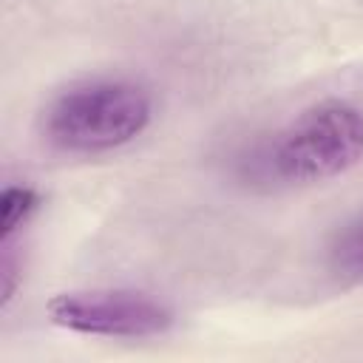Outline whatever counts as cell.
<instances>
[{
  "mask_svg": "<svg viewBox=\"0 0 363 363\" xmlns=\"http://www.w3.org/2000/svg\"><path fill=\"white\" fill-rule=\"evenodd\" d=\"M40 196L31 187H6L0 196V241H11L14 230L37 210Z\"/></svg>",
  "mask_w": 363,
  "mask_h": 363,
  "instance_id": "5b68a950",
  "label": "cell"
},
{
  "mask_svg": "<svg viewBox=\"0 0 363 363\" xmlns=\"http://www.w3.org/2000/svg\"><path fill=\"white\" fill-rule=\"evenodd\" d=\"M14 286H17V258L9 250V244H3V301L14 295Z\"/></svg>",
  "mask_w": 363,
  "mask_h": 363,
  "instance_id": "8992f818",
  "label": "cell"
},
{
  "mask_svg": "<svg viewBox=\"0 0 363 363\" xmlns=\"http://www.w3.org/2000/svg\"><path fill=\"white\" fill-rule=\"evenodd\" d=\"M150 119V96L128 79L71 85L43 111V136L71 153H99L139 136Z\"/></svg>",
  "mask_w": 363,
  "mask_h": 363,
  "instance_id": "7a4b0ae2",
  "label": "cell"
},
{
  "mask_svg": "<svg viewBox=\"0 0 363 363\" xmlns=\"http://www.w3.org/2000/svg\"><path fill=\"white\" fill-rule=\"evenodd\" d=\"M57 326L105 337H150L173 323V312L142 292H65L48 301Z\"/></svg>",
  "mask_w": 363,
  "mask_h": 363,
  "instance_id": "3957f363",
  "label": "cell"
},
{
  "mask_svg": "<svg viewBox=\"0 0 363 363\" xmlns=\"http://www.w3.org/2000/svg\"><path fill=\"white\" fill-rule=\"evenodd\" d=\"M360 159L363 113L349 102L326 99L252 145L238 159V176L252 187H292L346 173Z\"/></svg>",
  "mask_w": 363,
  "mask_h": 363,
  "instance_id": "6da1fadb",
  "label": "cell"
},
{
  "mask_svg": "<svg viewBox=\"0 0 363 363\" xmlns=\"http://www.w3.org/2000/svg\"><path fill=\"white\" fill-rule=\"evenodd\" d=\"M326 269L340 284L363 281V213L346 221L326 247Z\"/></svg>",
  "mask_w": 363,
  "mask_h": 363,
  "instance_id": "277c9868",
  "label": "cell"
}]
</instances>
